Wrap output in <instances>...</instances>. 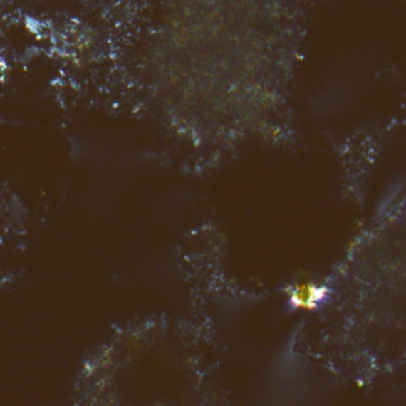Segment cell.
<instances>
[{"instance_id":"obj_1","label":"cell","mask_w":406,"mask_h":406,"mask_svg":"<svg viewBox=\"0 0 406 406\" xmlns=\"http://www.w3.org/2000/svg\"><path fill=\"white\" fill-rule=\"evenodd\" d=\"M330 288L327 284L313 281V279H305V281H297L289 286L286 291L288 296V305L293 311H305L311 313L316 311L324 305L328 297H330Z\"/></svg>"}]
</instances>
